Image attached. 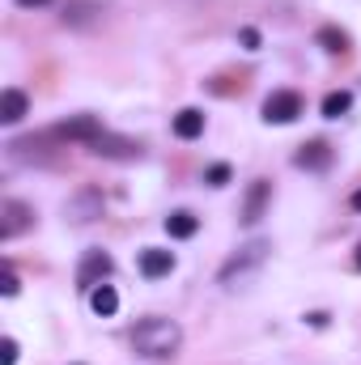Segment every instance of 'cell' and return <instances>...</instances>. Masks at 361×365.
I'll use <instances>...</instances> for the list:
<instances>
[{"label":"cell","instance_id":"obj_1","mask_svg":"<svg viewBox=\"0 0 361 365\" xmlns=\"http://www.w3.org/2000/svg\"><path fill=\"white\" fill-rule=\"evenodd\" d=\"M179 344H183V327L175 319H162V314L141 319L136 331H132V349L141 357H175Z\"/></svg>","mask_w":361,"mask_h":365},{"label":"cell","instance_id":"obj_2","mask_svg":"<svg viewBox=\"0 0 361 365\" xmlns=\"http://www.w3.org/2000/svg\"><path fill=\"white\" fill-rule=\"evenodd\" d=\"M51 140H60V136H56V132H39V136H17V140H9L4 149H9V158L21 162V166H51V162H56Z\"/></svg>","mask_w":361,"mask_h":365},{"label":"cell","instance_id":"obj_3","mask_svg":"<svg viewBox=\"0 0 361 365\" xmlns=\"http://www.w3.org/2000/svg\"><path fill=\"white\" fill-rule=\"evenodd\" d=\"M268 251H272V247L264 242V238H255V242L238 247V251H234V255H230V259L221 264V272H217V280H221V284H234V276L255 272V268H260V264L268 259Z\"/></svg>","mask_w":361,"mask_h":365},{"label":"cell","instance_id":"obj_4","mask_svg":"<svg viewBox=\"0 0 361 365\" xmlns=\"http://www.w3.org/2000/svg\"><path fill=\"white\" fill-rule=\"evenodd\" d=\"M102 208H106V200H102L98 187H77V191L64 200V221H68V225H90V221L102 217Z\"/></svg>","mask_w":361,"mask_h":365},{"label":"cell","instance_id":"obj_5","mask_svg":"<svg viewBox=\"0 0 361 365\" xmlns=\"http://www.w3.org/2000/svg\"><path fill=\"white\" fill-rule=\"evenodd\" d=\"M93 158H106V162H136L141 158V145L132 136H115V132H102L90 145Z\"/></svg>","mask_w":361,"mask_h":365},{"label":"cell","instance_id":"obj_6","mask_svg":"<svg viewBox=\"0 0 361 365\" xmlns=\"http://www.w3.org/2000/svg\"><path fill=\"white\" fill-rule=\"evenodd\" d=\"M34 225V208L30 204H21V200H0V238L9 242V238H17V234H26Z\"/></svg>","mask_w":361,"mask_h":365},{"label":"cell","instance_id":"obj_7","mask_svg":"<svg viewBox=\"0 0 361 365\" xmlns=\"http://www.w3.org/2000/svg\"><path fill=\"white\" fill-rule=\"evenodd\" d=\"M302 115V93L276 90L264 98V123H293Z\"/></svg>","mask_w":361,"mask_h":365},{"label":"cell","instance_id":"obj_8","mask_svg":"<svg viewBox=\"0 0 361 365\" xmlns=\"http://www.w3.org/2000/svg\"><path fill=\"white\" fill-rule=\"evenodd\" d=\"M51 132H56L60 140H81V145H93V140L102 136V119H98V115H73V119L56 123Z\"/></svg>","mask_w":361,"mask_h":365},{"label":"cell","instance_id":"obj_9","mask_svg":"<svg viewBox=\"0 0 361 365\" xmlns=\"http://www.w3.org/2000/svg\"><path fill=\"white\" fill-rule=\"evenodd\" d=\"M268 200H272V182L255 179L251 187H247V195H243V212H238V221H243V225H260L264 212H268Z\"/></svg>","mask_w":361,"mask_h":365},{"label":"cell","instance_id":"obj_10","mask_svg":"<svg viewBox=\"0 0 361 365\" xmlns=\"http://www.w3.org/2000/svg\"><path fill=\"white\" fill-rule=\"evenodd\" d=\"M115 268V259L106 255V251H86V259H81V268H77V284L81 289H98L106 276Z\"/></svg>","mask_w":361,"mask_h":365},{"label":"cell","instance_id":"obj_11","mask_svg":"<svg viewBox=\"0 0 361 365\" xmlns=\"http://www.w3.org/2000/svg\"><path fill=\"white\" fill-rule=\"evenodd\" d=\"M60 21L73 26V30H86L93 21H102V4H98V0H68L64 13H60Z\"/></svg>","mask_w":361,"mask_h":365},{"label":"cell","instance_id":"obj_12","mask_svg":"<svg viewBox=\"0 0 361 365\" xmlns=\"http://www.w3.org/2000/svg\"><path fill=\"white\" fill-rule=\"evenodd\" d=\"M293 166H298V170H327V166H332V145H327V140L302 145V149L293 153Z\"/></svg>","mask_w":361,"mask_h":365},{"label":"cell","instance_id":"obj_13","mask_svg":"<svg viewBox=\"0 0 361 365\" xmlns=\"http://www.w3.org/2000/svg\"><path fill=\"white\" fill-rule=\"evenodd\" d=\"M141 272L149 276V280H158V276H171V272H175V251L145 247V251H141Z\"/></svg>","mask_w":361,"mask_h":365},{"label":"cell","instance_id":"obj_14","mask_svg":"<svg viewBox=\"0 0 361 365\" xmlns=\"http://www.w3.org/2000/svg\"><path fill=\"white\" fill-rule=\"evenodd\" d=\"M30 115V98L21 90H4L0 93V123H21Z\"/></svg>","mask_w":361,"mask_h":365},{"label":"cell","instance_id":"obj_15","mask_svg":"<svg viewBox=\"0 0 361 365\" xmlns=\"http://www.w3.org/2000/svg\"><path fill=\"white\" fill-rule=\"evenodd\" d=\"M200 132H204V110L187 106V110H179V115H175V136H179V140H195Z\"/></svg>","mask_w":361,"mask_h":365},{"label":"cell","instance_id":"obj_16","mask_svg":"<svg viewBox=\"0 0 361 365\" xmlns=\"http://www.w3.org/2000/svg\"><path fill=\"white\" fill-rule=\"evenodd\" d=\"M315 43H319L327 56H345V51H349V34H345L340 26H323V30L315 34Z\"/></svg>","mask_w":361,"mask_h":365},{"label":"cell","instance_id":"obj_17","mask_svg":"<svg viewBox=\"0 0 361 365\" xmlns=\"http://www.w3.org/2000/svg\"><path fill=\"white\" fill-rule=\"evenodd\" d=\"M195 230H200V217L187 212V208H179V212L166 217V234H171V238H191Z\"/></svg>","mask_w":361,"mask_h":365},{"label":"cell","instance_id":"obj_18","mask_svg":"<svg viewBox=\"0 0 361 365\" xmlns=\"http://www.w3.org/2000/svg\"><path fill=\"white\" fill-rule=\"evenodd\" d=\"M90 306H93V314L111 319V314L119 310V293H115L111 284H98V289H90Z\"/></svg>","mask_w":361,"mask_h":365},{"label":"cell","instance_id":"obj_19","mask_svg":"<svg viewBox=\"0 0 361 365\" xmlns=\"http://www.w3.org/2000/svg\"><path fill=\"white\" fill-rule=\"evenodd\" d=\"M349 106H353V93H349V90H336V93H327V98H323V115H327V119H340Z\"/></svg>","mask_w":361,"mask_h":365},{"label":"cell","instance_id":"obj_20","mask_svg":"<svg viewBox=\"0 0 361 365\" xmlns=\"http://www.w3.org/2000/svg\"><path fill=\"white\" fill-rule=\"evenodd\" d=\"M204 182H208V187H225V182H230V166H221V162L208 166V170H204Z\"/></svg>","mask_w":361,"mask_h":365},{"label":"cell","instance_id":"obj_21","mask_svg":"<svg viewBox=\"0 0 361 365\" xmlns=\"http://www.w3.org/2000/svg\"><path fill=\"white\" fill-rule=\"evenodd\" d=\"M238 43H243L247 51H260V30H251V26H243V30H238Z\"/></svg>","mask_w":361,"mask_h":365},{"label":"cell","instance_id":"obj_22","mask_svg":"<svg viewBox=\"0 0 361 365\" xmlns=\"http://www.w3.org/2000/svg\"><path fill=\"white\" fill-rule=\"evenodd\" d=\"M17 289H21V284H17V276H13V268H4V272H0V293H4V297H13Z\"/></svg>","mask_w":361,"mask_h":365},{"label":"cell","instance_id":"obj_23","mask_svg":"<svg viewBox=\"0 0 361 365\" xmlns=\"http://www.w3.org/2000/svg\"><path fill=\"white\" fill-rule=\"evenodd\" d=\"M13 361H17V340L4 336V340H0V365H13Z\"/></svg>","mask_w":361,"mask_h":365},{"label":"cell","instance_id":"obj_24","mask_svg":"<svg viewBox=\"0 0 361 365\" xmlns=\"http://www.w3.org/2000/svg\"><path fill=\"white\" fill-rule=\"evenodd\" d=\"M21 9H39V4H47V0H17Z\"/></svg>","mask_w":361,"mask_h":365},{"label":"cell","instance_id":"obj_25","mask_svg":"<svg viewBox=\"0 0 361 365\" xmlns=\"http://www.w3.org/2000/svg\"><path fill=\"white\" fill-rule=\"evenodd\" d=\"M353 208H357V212H361V187H357V191H353Z\"/></svg>","mask_w":361,"mask_h":365},{"label":"cell","instance_id":"obj_26","mask_svg":"<svg viewBox=\"0 0 361 365\" xmlns=\"http://www.w3.org/2000/svg\"><path fill=\"white\" fill-rule=\"evenodd\" d=\"M353 268H357V272H361V247H357V255H353Z\"/></svg>","mask_w":361,"mask_h":365}]
</instances>
